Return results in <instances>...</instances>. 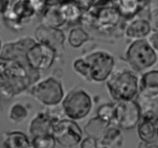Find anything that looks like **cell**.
Instances as JSON below:
<instances>
[{"instance_id": "4fadbf2b", "label": "cell", "mask_w": 158, "mask_h": 148, "mask_svg": "<svg viewBox=\"0 0 158 148\" xmlns=\"http://www.w3.org/2000/svg\"><path fill=\"white\" fill-rule=\"evenodd\" d=\"M60 119L49 114L47 112L38 113L32 119L29 126V132L32 137L41 135L52 134V126L56 121Z\"/></svg>"}, {"instance_id": "5b68a950", "label": "cell", "mask_w": 158, "mask_h": 148, "mask_svg": "<svg viewBox=\"0 0 158 148\" xmlns=\"http://www.w3.org/2000/svg\"><path fill=\"white\" fill-rule=\"evenodd\" d=\"M30 94L46 106H55L64 98L63 85L55 78L49 77L32 85Z\"/></svg>"}, {"instance_id": "6da1fadb", "label": "cell", "mask_w": 158, "mask_h": 148, "mask_svg": "<svg viewBox=\"0 0 158 148\" xmlns=\"http://www.w3.org/2000/svg\"><path fill=\"white\" fill-rule=\"evenodd\" d=\"M38 71L17 60L0 57V96L11 97L35 82Z\"/></svg>"}, {"instance_id": "d4e9b609", "label": "cell", "mask_w": 158, "mask_h": 148, "mask_svg": "<svg viewBox=\"0 0 158 148\" xmlns=\"http://www.w3.org/2000/svg\"><path fill=\"white\" fill-rule=\"evenodd\" d=\"M114 115V105L105 104L98 108L97 112V117L106 123L113 122Z\"/></svg>"}, {"instance_id": "e0dca14e", "label": "cell", "mask_w": 158, "mask_h": 148, "mask_svg": "<svg viewBox=\"0 0 158 148\" xmlns=\"http://www.w3.org/2000/svg\"><path fill=\"white\" fill-rule=\"evenodd\" d=\"M2 146L7 148H29L31 147V142L24 133L17 130L3 133Z\"/></svg>"}, {"instance_id": "5bb4252c", "label": "cell", "mask_w": 158, "mask_h": 148, "mask_svg": "<svg viewBox=\"0 0 158 148\" xmlns=\"http://www.w3.org/2000/svg\"><path fill=\"white\" fill-rule=\"evenodd\" d=\"M139 92L143 98H157L158 71L157 70L148 71L143 74L139 82Z\"/></svg>"}, {"instance_id": "f1b7e54d", "label": "cell", "mask_w": 158, "mask_h": 148, "mask_svg": "<svg viewBox=\"0 0 158 148\" xmlns=\"http://www.w3.org/2000/svg\"><path fill=\"white\" fill-rule=\"evenodd\" d=\"M1 48H2V43H1V40H0V51H1Z\"/></svg>"}, {"instance_id": "9c48e42d", "label": "cell", "mask_w": 158, "mask_h": 148, "mask_svg": "<svg viewBox=\"0 0 158 148\" xmlns=\"http://www.w3.org/2000/svg\"><path fill=\"white\" fill-rule=\"evenodd\" d=\"M56 51L44 43L35 42L26 51L28 65L35 71L47 70L53 65Z\"/></svg>"}, {"instance_id": "cb8c5ba5", "label": "cell", "mask_w": 158, "mask_h": 148, "mask_svg": "<svg viewBox=\"0 0 158 148\" xmlns=\"http://www.w3.org/2000/svg\"><path fill=\"white\" fill-rule=\"evenodd\" d=\"M140 6L139 0H120L119 12L121 15H133L137 12Z\"/></svg>"}, {"instance_id": "30bf717a", "label": "cell", "mask_w": 158, "mask_h": 148, "mask_svg": "<svg viewBox=\"0 0 158 148\" xmlns=\"http://www.w3.org/2000/svg\"><path fill=\"white\" fill-rule=\"evenodd\" d=\"M141 122L138 125V136L143 144H154L157 143V112L141 113Z\"/></svg>"}, {"instance_id": "603a6c76", "label": "cell", "mask_w": 158, "mask_h": 148, "mask_svg": "<svg viewBox=\"0 0 158 148\" xmlns=\"http://www.w3.org/2000/svg\"><path fill=\"white\" fill-rule=\"evenodd\" d=\"M27 110L23 105L20 103L14 104L9 110V119L15 123H21L26 120L27 118Z\"/></svg>"}, {"instance_id": "ba28073f", "label": "cell", "mask_w": 158, "mask_h": 148, "mask_svg": "<svg viewBox=\"0 0 158 148\" xmlns=\"http://www.w3.org/2000/svg\"><path fill=\"white\" fill-rule=\"evenodd\" d=\"M141 107L134 99L119 101L114 105L113 122L123 130H131L137 127L141 118Z\"/></svg>"}, {"instance_id": "2e32d148", "label": "cell", "mask_w": 158, "mask_h": 148, "mask_svg": "<svg viewBox=\"0 0 158 148\" xmlns=\"http://www.w3.org/2000/svg\"><path fill=\"white\" fill-rule=\"evenodd\" d=\"M151 25L144 19L136 20L131 22L125 30V34L131 39H141L148 36L151 32Z\"/></svg>"}, {"instance_id": "484cf974", "label": "cell", "mask_w": 158, "mask_h": 148, "mask_svg": "<svg viewBox=\"0 0 158 148\" xmlns=\"http://www.w3.org/2000/svg\"><path fill=\"white\" fill-rule=\"evenodd\" d=\"M73 67L76 72L89 80V68H88V65L85 61L84 58H80L76 60Z\"/></svg>"}, {"instance_id": "ffe728a7", "label": "cell", "mask_w": 158, "mask_h": 148, "mask_svg": "<svg viewBox=\"0 0 158 148\" xmlns=\"http://www.w3.org/2000/svg\"><path fill=\"white\" fill-rule=\"evenodd\" d=\"M58 9L65 21L76 20L81 15V11H80V7L75 3L66 2L62 5Z\"/></svg>"}, {"instance_id": "7a4b0ae2", "label": "cell", "mask_w": 158, "mask_h": 148, "mask_svg": "<svg viewBox=\"0 0 158 148\" xmlns=\"http://www.w3.org/2000/svg\"><path fill=\"white\" fill-rule=\"evenodd\" d=\"M108 90L114 100L134 99L139 92V79L134 72L123 70L113 74L106 82Z\"/></svg>"}, {"instance_id": "52a82bcc", "label": "cell", "mask_w": 158, "mask_h": 148, "mask_svg": "<svg viewBox=\"0 0 158 148\" xmlns=\"http://www.w3.org/2000/svg\"><path fill=\"white\" fill-rule=\"evenodd\" d=\"M52 134L56 142L64 147H73L81 142L83 130L70 119H59L52 126Z\"/></svg>"}, {"instance_id": "4316f807", "label": "cell", "mask_w": 158, "mask_h": 148, "mask_svg": "<svg viewBox=\"0 0 158 148\" xmlns=\"http://www.w3.org/2000/svg\"><path fill=\"white\" fill-rule=\"evenodd\" d=\"M81 147L85 148H96L98 147V140L92 136H88L83 141H81Z\"/></svg>"}, {"instance_id": "277c9868", "label": "cell", "mask_w": 158, "mask_h": 148, "mask_svg": "<svg viewBox=\"0 0 158 148\" xmlns=\"http://www.w3.org/2000/svg\"><path fill=\"white\" fill-rule=\"evenodd\" d=\"M92 105L89 95L81 88H75L63 99L62 109L68 119L80 120L88 116Z\"/></svg>"}, {"instance_id": "d6986e66", "label": "cell", "mask_w": 158, "mask_h": 148, "mask_svg": "<svg viewBox=\"0 0 158 148\" xmlns=\"http://www.w3.org/2000/svg\"><path fill=\"white\" fill-rule=\"evenodd\" d=\"M64 19L60 14L58 8L49 7L43 14V24L59 27L65 23Z\"/></svg>"}, {"instance_id": "7402d4cb", "label": "cell", "mask_w": 158, "mask_h": 148, "mask_svg": "<svg viewBox=\"0 0 158 148\" xmlns=\"http://www.w3.org/2000/svg\"><path fill=\"white\" fill-rule=\"evenodd\" d=\"M56 141L52 134L41 135L34 137L31 141V147L52 148L55 147Z\"/></svg>"}, {"instance_id": "9a60e30c", "label": "cell", "mask_w": 158, "mask_h": 148, "mask_svg": "<svg viewBox=\"0 0 158 148\" xmlns=\"http://www.w3.org/2000/svg\"><path fill=\"white\" fill-rule=\"evenodd\" d=\"M123 138L120 128L108 124L98 140V147H118L123 144Z\"/></svg>"}, {"instance_id": "8992f818", "label": "cell", "mask_w": 158, "mask_h": 148, "mask_svg": "<svg viewBox=\"0 0 158 148\" xmlns=\"http://www.w3.org/2000/svg\"><path fill=\"white\" fill-rule=\"evenodd\" d=\"M89 68V80L101 82L111 75L115 66L114 57L105 51H97L84 58Z\"/></svg>"}, {"instance_id": "3957f363", "label": "cell", "mask_w": 158, "mask_h": 148, "mask_svg": "<svg viewBox=\"0 0 158 148\" xmlns=\"http://www.w3.org/2000/svg\"><path fill=\"white\" fill-rule=\"evenodd\" d=\"M157 52L146 39H137L128 47L126 58L134 70L141 71L157 63Z\"/></svg>"}, {"instance_id": "83f0119b", "label": "cell", "mask_w": 158, "mask_h": 148, "mask_svg": "<svg viewBox=\"0 0 158 148\" xmlns=\"http://www.w3.org/2000/svg\"><path fill=\"white\" fill-rule=\"evenodd\" d=\"M149 35H150L149 39L147 40L149 42V43L151 45V47H152L155 51H157V41H158L157 29H154V30H153L152 33L151 32L150 33Z\"/></svg>"}, {"instance_id": "8fae6325", "label": "cell", "mask_w": 158, "mask_h": 148, "mask_svg": "<svg viewBox=\"0 0 158 148\" xmlns=\"http://www.w3.org/2000/svg\"><path fill=\"white\" fill-rule=\"evenodd\" d=\"M35 40L37 42L44 43L53 48L56 51L63 49L65 35L63 31L57 27L42 24L35 29Z\"/></svg>"}, {"instance_id": "44dd1931", "label": "cell", "mask_w": 158, "mask_h": 148, "mask_svg": "<svg viewBox=\"0 0 158 148\" xmlns=\"http://www.w3.org/2000/svg\"><path fill=\"white\" fill-rule=\"evenodd\" d=\"M89 40L87 33L81 27H77L70 31L69 35V43L73 47L77 48L83 44V43Z\"/></svg>"}, {"instance_id": "ac0fdd59", "label": "cell", "mask_w": 158, "mask_h": 148, "mask_svg": "<svg viewBox=\"0 0 158 148\" xmlns=\"http://www.w3.org/2000/svg\"><path fill=\"white\" fill-rule=\"evenodd\" d=\"M120 14L117 9L112 7H105L101 9L97 15L98 26L103 29H108L119 22Z\"/></svg>"}, {"instance_id": "7c38bea8", "label": "cell", "mask_w": 158, "mask_h": 148, "mask_svg": "<svg viewBox=\"0 0 158 148\" xmlns=\"http://www.w3.org/2000/svg\"><path fill=\"white\" fill-rule=\"evenodd\" d=\"M35 43V40L29 37V38L22 39L18 41L14 42V43H6L1 49L0 57H5V58L14 59V60H17L23 64L28 65L26 59V51Z\"/></svg>"}]
</instances>
